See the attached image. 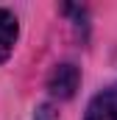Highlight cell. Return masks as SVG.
I'll return each mask as SVG.
<instances>
[{
  "label": "cell",
  "instance_id": "3",
  "mask_svg": "<svg viewBox=\"0 0 117 120\" xmlns=\"http://www.w3.org/2000/svg\"><path fill=\"white\" fill-rule=\"evenodd\" d=\"M17 17L8 8H0V64L11 56L14 42H17Z\"/></svg>",
  "mask_w": 117,
  "mask_h": 120
},
{
  "label": "cell",
  "instance_id": "1",
  "mask_svg": "<svg viewBox=\"0 0 117 120\" xmlns=\"http://www.w3.org/2000/svg\"><path fill=\"white\" fill-rule=\"evenodd\" d=\"M84 120H117V84L98 92L89 101Z\"/></svg>",
  "mask_w": 117,
  "mask_h": 120
},
{
  "label": "cell",
  "instance_id": "2",
  "mask_svg": "<svg viewBox=\"0 0 117 120\" xmlns=\"http://www.w3.org/2000/svg\"><path fill=\"white\" fill-rule=\"evenodd\" d=\"M50 92L58 95V98H70L75 87H78V67L75 64H58L50 75Z\"/></svg>",
  "mask_w": 117,
  "mask_h": 120
}]
</instances>
